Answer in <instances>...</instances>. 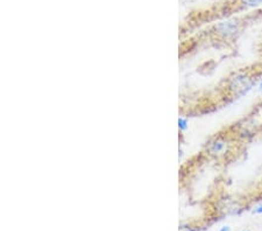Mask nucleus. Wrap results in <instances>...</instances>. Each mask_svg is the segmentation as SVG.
Instances as JSON below:
<instances>
[{
    "mask_svg": "<svg viewBox=\"0 0 262 231\" xmlns=\"http://www.w3.org/2000/svg\"><path fill=\"white\" fill-rule=\"evenodd\" d=\"M178 130H180V132L188 130V119L185 117L178 118Z\"/></svg>",
    "mask_w": 262,
    "mask_h": 231,
    "instance_id": "20e7f679",
    "label": "nucleus"
},
{
    "mask_svg": "<svg viewBox=\"0 0 262 231\" xmlns=\"http://www.w3.org/2000/svg\"><path fill=\"white\" fill-rule=\"evenodd\" d=\"M241 231H251V230H241Z\"/></svg>",
    "mask_w": 262,
    "mask_h": 231,
    "instance_id": "9d476101",
    "label": "nucleus"
},
{
    "mask_svg": "<svg viewBox=\"0 0 262 231\" xmlns=\"http://www.w3.org/2000/svg\"><path fill=\"white\" fill-rule=\"evenodd\" d=\"M219 231H231V228L228 226H225V227H221Z\"/></svg>",
    "mask_w": 262,
    "mask_h": 231,
    "instance_id": "6e6552de",
    "label": "nucleus"
},
{
    "mask_svg": "<svg viewBox=\"0 0 262 231\" xmlns=\"http://www.w3.org/2000/svg\"><path fill=\"white\" fill-rule=\"evenodd\" d=\"M258 81V74L250 69H240L228 76L225 81L224 90L227 97L235 100L248 94Z\"/></svg>",
    "mask_w": 262,
    "mask_h": 231,
    "instance_id": "f257e3e1",
    "label": "nucleus"
},
{
    "mask_svg": "<svg viewBox=\"0 0 262 231\" xmlns=\"http://www.w3.org/2000/svg\"><path fill=\"white\" fill-rule=\"evenodd\" d=\"M181 231H200L198 229H196V228H190V227H183L181 226L180 228Z\"/></svg>",
    "mask_w": 262,
    "mask_h": 231,
    "instance_id": "0eeeda50",
    "label": "nucleus"
},
{
    "mask_svg": "<svg viewBox=\"0 0 262 231\" xmlns=\"http://www.w3.org/2000/svg\"><path fill=\"white\" fill-rule=\"evenodd\" d=\"M240 24L238 21H225L217 24L213 27V32L215 36L220 39V40L228 41L232 39L237 38V35L240 33Z\"/></svg>",
    "mask_w": 262,
    "mask_h": 231,
    "instance_id": "7ed1b4c3",
    "label": "nucleus"
},
{
    "mask_svg": "<svg viewBox=\"0 0 262 231\" xmlns=\"http://www.w3.org/2000/svg\"><path fill=\"white\" fill-rule=\"evenodd\" d=\"M243 2L248 6H255L262 2V0H243Z\"/></svg>",
    "mask_w": 262,
    "mask_h": 231,
    "instance_id": "39448f33",
    "label": "nucleus"
},
{
    "mask_svg": "<svg viewBox=\"0 0 262 231\" xmlns=\"http://www.w3.org/2000/svg\"><path fill=\"white\" fill-rule=\"evenodd\" d=\"M253 214H254V215H262V204H260V206H258V207L254 208Z\"/></svg>",
    "mask_w": 262,
    "mask_h": 231,
    "instance_id": "423d86ee",
    "label": "nucleus"
},
{
    "mask_svg": "<svg viewBox=\"0 0 262 231\" xmlns=\"http://www.w3.org/2000/svg\"><path fill=\"white\" fill-rule=\"evenodd\" d=\"M232 145H233V140L231 134L218 133L205 144L204 153L215 160L226 159V157L230 156L232 152Z\"/></svg>",
    "mask_w": 262,
    "mask_h": 231,
    "instance_id": "f03ea898",
    "label": "nucleus"
},
{
    "mask_svg": "<svg viewBox=\"0 0 262 231\" xmlns=\"http://www.w3.org/2000/svg\"><path fill=\"white\" fill-rule=\"evenodd\" d=\"M259 89H260V90L262 91V80H261V82H260V85H259Z\"/></svg>",
    "mask_w": 262,
    "mask_h": 231,
    "instance_id": "1a4fd4ad",
    "label": "nucleus"
}]
</instances>
